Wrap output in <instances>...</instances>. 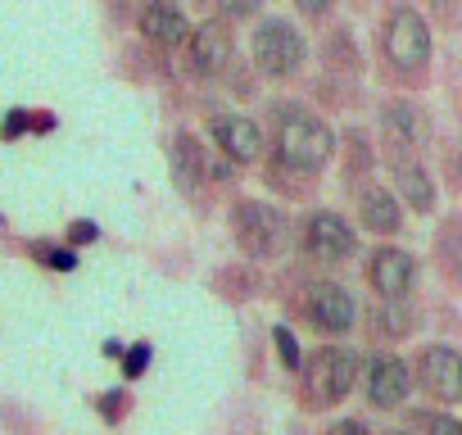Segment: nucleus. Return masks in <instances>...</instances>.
Wrapping results in <instances>:
<instances>
[{
	"instance_id": "obj_14",
	"label": "nucleus",
	"mask_w": 462,
	"mask_h": 435,
	"mask_svg": "<svg viewBox=\"0 0 462 435\" xmlns=\"http://www.w3.org/2000/svg\"><path fill=\"white\" fill-rule=\"evenodd\" d=\"M141 32L154 46H168V51L190 42V23H186L181 5H172V0H150V5L141 10Z\"/></svg>"
},
{
	"instance_id": "obj_20",
	"label": "nucleus",
	"mask_w": 462,
	"mask_h": 435,
	"mask_svg": "<svg viewBox=\"0 0 462 435\" xmlns=\"http://www.w3.org/2000/svg\"><path fill=\"white\" fill-rule=\"evenodd\" d=\"M208 5L217 19H250V14H259L263 0H208Z\"/></svg>"
},
{
	"instance_id": "obj_11",
	"label": "nucleus",
	"mask_w": 462,
	"mask_h": 435,
	"mask_svg": "<svg viewBox=\"0 0 462 435\" xmlns=\"http://www.w3.org/2000/svg\"><path fill=\"white\" fill-rule=\"evenodd\" d=\"M367 282H372V291H381V300H403L412 291V282H417V264H412V255L385 245V250L372 255Z\"/></svg>"
},
{
	"instance_id": "obj_4",
	"label": "nucleus",
	"mask_w": 462,
	"mask_h": 435,
	"mask_svg": "<svg viewBox=\"0 0 462 435\" xmlns=\"http://www.w3.org/2000/svg\"><path fill=\"white\" fill-rule=\"evenodd\" d=\"M250 55H254V64H259L263 78H295V73L304 69L309 46H304V37H300L295 23H286V19H263V23L254 28Z\"/></svg>"
},
{
	"instance_id": "obj_18",
	"label": "nucleus",
	"mask_w": 462,
	"mask_h": 435,
	"mask_svg": "<svg viewBox=\"0 0 462 435\" xmlns=\"http://www.w3.org/2000/svg\"><path fill=\"white\" fill-rule=\"evenodd\" d=\"M376 331H381V336H394V340H399V336H408V331H412V313H408L403 304L385 300V309L376 313Z\"/></svg>"
},
{
	"instance_id": "obj_9",
	"label": "nucleus",
	"mask_w": 462,
	"mask_h": 435,
	"mask_svg": "<svg viewBox=\"0 0 462 435\" xmlns=\"http://www.w3.org/2000/svg\"><path fill=\"white\" fill-rule=\"evenodd\" d=\"M186 46H190V69H195L199 78L222 73V69L231 64V51H236L226 19H208V23H199V28L190 32V42H186Z\"/></svg>"
},
{
	"instance_id": "obj_21",
	"label": "nucleus",
	"mask_w": 462,
	"mask_h": 435,
	"mask_svg": "<svg viewBox=\"0 0 462 435\" xmlns=\"http://www.w3.org/2000/svg\"><path fill=\"white\" fill-rule=\"evenodd\" d=\"M273 340H277V354H282V363H286V367H304V363H300V345H295V336H291L286 327H277V331H273Z\"/></svg>"
},
{
	"instance_id": "obj_22",
	"label": "nucleus",
	"mask_w": 462,
	"mask_h": 435,
	"mask_svg": "<svg viewBox=\"0 0 462 435\" xmlns=\"http://www.w3.org/2000/svg\"><path fill=\"white\" fill-rule=\"evenodd\" d=\"M295 10L304 14V19H313V23H322L331 10H336V0H295Z\"/></svg>"
},
{
	"instance_id": "obj_23",
	"label": "nucleus",
	"mask_w": 462,
	"mask_h": 435,
	"mask_svg": "<svg viewBox=\"0 0 462 435\" xmlns=\"http://www.w3.org/2000/svg\"><path fill=\"white\" fill-rule=\"evenodd\" d=\"M145 363H150V345H136V349H127V376H141L145 372Z\"/></svg>"
},
{
	"instance_id": "obj_16",
	"label": "nucleus",
	"mask_w": 462,
	"mask_h": 435,
	"mask_svg": "<svg viewBox=\"0 0 462 435\" xmlns=\"http://www.w3.org/2000/svg\"><path fill=\"white\" fill-rule=\"evenodd\" d=\"M172 181L186 195H195L204 181V145L190 132H177V141H172Z\"/></svg>"
},
{
	"instance_id": "obj_24",
	"label": "nucleus",
	"mask_w": 462,
	"mask_h": 435,
	"mask_svg": "<svg viewBox=\"0 0 462 435\" xmlns=\"http://www.w3.org/2000/svg\"><path fill=\"white\" fill-rule=\"evenodd\" d=\"M331 435H372V430H367V421L349 417V421H336V426H331Z\"/></svg>"
},
{
	"instance_id": "obj_3",
	"label": "nucleus",
	"mask_w": 462,
	"mask_h": 435,
	"mask_svg": "<svg viewBox=\"0 0 462 435\" xmlns=\"http://www.w3.org/2000/svg\"><path fill=\"white\" fill-rule=\"evenodd\" d=\"M231 223H236V241L250 259H277L282 245L291 241V223L286 213L263 204V199H241L236 213H231Z\"/></svg>"
},
{
	"instance_id": "obj_27",
	"label": "nucleus",
	"mask_w": 462,
	"mask_h": 435,
	"mask_svg": "<svg viewBox=\"0 0 462 435\" xmlns=\"http://www.w3.org/2000/svg\"><path fill=\"white\" fill-rule=\"evenodd\" d=\"M435 10H448V0H435Z\"/></svg>"
},
{
	"instance_id": "obj_7",
	"label": "nucleus",
	"mask_w": 462,
	"mask_h": 435,
	"mask_svg": "<svg viewBox=\"0 0 462 435\" xmlns=\"http://www.w3.org/2000/svg\"><path fill=\"white\" fill-rule=\"evenodd\" d=\"M381 132H385V141H390V154H399V163H403V154H412V150L426 145L430 123H426V114H421L412 100H390V105L381 109Z\"/></svg>"
},
{
	"instance_id": "obj_10",
	"label": "nucleus",
	"mask_w": 462,
	"mask_h": 435,
	"mask_svg": "<svg viewBox=\"0 0 462 435\" xmlns=\"http://www.w3.org/2000/svg\"><path fill=\"white\" fill-rule=\"evenodd\" d=\"M208 132H213V141L222 145L226 159H236V163H259L263 159V132L245 114H217L208 123Z\"/></svg>"
},
{
	"instance_id": "obj_19",
	"label": "nucleus",
	"mask_w": 462,
	"mask_h": 435,
	"mask_svg": "<svg viewBox=\"0 0 462 435\" xmlns=\"http://www.w3.org/2000/svg\"><path fill=\"white\" fill-rule=\"evenodd\" d=\"M412 426H417L421 435H462V421H453V417H444V412H417Z\"/></svg>"
},
{
	"instance_id": "obj_26",
	"label": "nucleus",
	"mask_w": 462,
	"mask_h": 435,
	"mask_svg": "<svg viewBox=\"0 0 462 435\" xmlns=\"http://www.w3.org/2000/svg\"><path fill=\"white\" fill-rule=\"evenodd\" d=\"M73 236H78V241H96V227H91V223H78Z\"/></svg>"
},
{
	"instance_id": "obj_25",
	"label": "nucleus",
	"mask_w": 462,
	"mask_h": 435,
	"mask_svg": "<svg viewBox=\"0 0 462 435\" xmlns=\"http://www.w3.org/2000/svg\"><path fill=\"white\" fill-rule=\"evenodd\" d=\"M46 264H55V268H73L78 259H73L69 250H51V255H46Z\"/></svg>"
},
{
	"instance_id": "obj_2",
	"label": "nucleus",
	"mask_w": 462,
	"mask_h": 435,
	"mask_svg": "<svg viewBox=\"0 0 462 435\" xmlns=\"http://www.w3.org/2000/svg\"><path fill=\"white\" fill-rule=\"evenodd\" d=\"M381 51L390 60V69H399L403 78L426 73L430 64V28L412 5H394L381 23Z\"/></svg>"
},
{
	"instance_id": "obj_15",
	"label": "nucleus",
	"mask_w": 462,
	"mask_h": 435,
	"mask_svg": "<svg viewBox=\"0 0 462 435\" xmlns=\"http://www.w3.org/2000/svg\"><path fill=\"white\" fill-rule=\"evenodd\" d=\"M358 218H363V227L376 232V236H390L403 227V218H399V204L385 186H367L363 199H358Z\"/></svg>"
},
{
	"instance_id": "obj_17",
	"label": "nucleus",
	"mask_w": 462,
	"mask_h": 435,
	"mask_svg": "<svg viewBox=\"0 0 462 435\" xmlns=\"http://www.w3.org/2000/svg\"><path fill=\"white\" fill-rule=\"evenodd\" d=\"M394 186H399V195H403L412 208H421V213L435 208V186H430V177H426L417 163H408V159L394 163Z\"/></svg>"
},
{
	"instance_id": "obj_6",
	"label": "nucleus",
	"mask_w": 462,
	"mask_h": 435,
	"mask_svg": "<svg viewBox=\"0 0 462 435\" xmlns=\"http://www.w3.org/2000/svg\"><path fill=\"white\" fill-rule=\"evenodd\" d=\"M417 376H421V385H426L430 399H439V403H462V354H457V349H448V345L421 349Z\"/></svg>"
},
{
	"instance_id": "obj_1",
	"label": "nucleus",
	"mask_w": 462,
	"mask_h": 435,
	"mask_svg": "<svg viewBox=\"0 0 462 435\" xmlns=\"http://www.w3.org/2000/svg\"><path fill=\"white\" fill-rule=\"evenodd\" d=\"M331 154H336V132L318 114H309L300 105H282V114H277V159L286 168L318 172V168L331 163Z\"/></svg>"
},
{
	"instance_id": "obj_8",
	"label": "nucleus",
	"mask_w": 462,
	"mask_h": 435,
	"mask_svg": "<svg viewBox=\"0 0 462 435\" xmlns=\"http://www.w3.org/2000/svg\"><path fill=\"white\" fill-rule=\"evenodd\" d=\"M304 245L313 259H327V264H340L358 250V232L336 213H313L309 227H304Z\"/></svg>"
},
{
	"instance_id": "obj_13",
	"label": "nucleus",
	"mask_w": 462,
	"mask_h": 435,
	"mask_svg": "<svg viewBox=\"0 0 462 435\" xmlns=\"http://www.w3.org/2000/svg\"><path fill=\"white\" fill-rule=\"evenodd\" d=\"M408 390H412V372H408L403 358H394V354L372 358V367H367V399L376 408H399L408 399Z\"/></svg>"
},
{
	"instance_id": "obj_12",
	"label": "nucleus",
	"mask_w": 462,
	"mask_h": 435,
	"mask_svg": "<svg viewBox=\"0 0 462 435\" xmlns=\"http://www.w3.org/2000/svg\"><path fill=\"white\" fill-rule=\"evenodd\" d=\"M309 318H313V327H318V331L340 336V331H349V327H354L358 309H354L349 291H340L336 282H318V286H309Z\"/></svg>"
},
{
	"instance_id": "obj_5",
	"label": "nucleus",
	"mask_w": 462,
	"mask_h": 435,
	"mask_svg": "<svg viewBox=\"0 0 462 435\" xmlns=\"http://www.w3.org/2000/svg\"><path fill=\"white\" fill-rule=\"evenodd\" d=\"M354 376H358V354H349V349H340V345L318 349V354L304 363V390H309L313 403H340V399L349 394Z\"/></svg>"
}]
</instances>
